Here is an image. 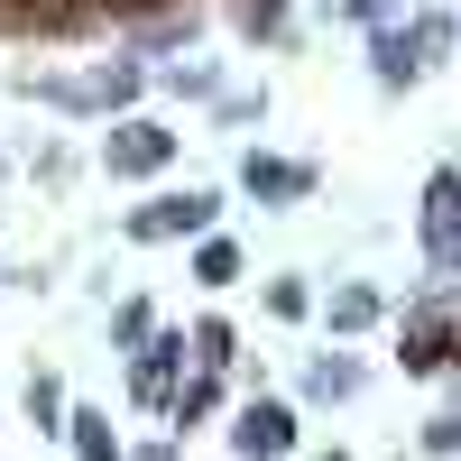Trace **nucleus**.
<instances>
[{
  "mask_svg": "<svg viewBox=\"0 0 461 461\" xmlns=\"http://www.w3.org/2000/svg\"><path fill=\"white\" fill-rule=\"evenodd\" d=\"M28 415H37V425H65V388H56V378H47V369H37V378H28Z\"/></svg>",
  "mask_w": 461,
  "mask_h": 461,
  "instance_id": "15",
  "label": "nucleus"
},
{
  "mask_svg": "<svg viewBox=\"0 0 461 461\" xmlns=\"http://www.w3.org/2000/svg\"><path fill=\"white\" fill-rule=\"evenodd\" d=\"M0 19H74V0H0Z\"/></svg>",
  "mask_w": 461,
  "mask_h": 461,
  "instance_id": "16",
  "label": "nucleus"
},
{
  "mask_svg": "<svg viewBox=\"0 0 461 461\" xmlns=\"http://www.w3.org/2000/svg\"><path fill=\"white\" fill-rule=\"evenodd\" d=\"M176 360H185V341H148V351H139V369H130L139 406H167L176 397Z\"/></svg>",
  "mask_w": 461,
  "mask_h": 461,
  "instance_id": "6",
  "label": "nucleus"
},
{
  "mask_svg": "<svg viewBox=\"0 0 461 461\" xmlns=\"http://www.w3.org/2000/svg\"><path fill=\"white\" fill-rule=\"evenodd\" d=\"M461 240V167H434V185H425V249L443 258Z\"/></svg>",
  "mask_w": 461,
  "mask_h": 461,
  "instance_id": "5",
  "label": "nucleus"
},
{
  "mask_svg": "<svg viewBox=\"0 0 461 461\" xmlns=\"http://www.w3.org/2000/svg\"><path fill=\"white\" fill-rule=\"evenodd\" d=\"M425 56H415V19L406 28H378V84H415Z\"/></svg>",
  "mask_w": 461,
  "mask_h": 461,
  "instance_id": "8",
  "label": "nucleus"
},
{
  "mask_svg": "<svg viewBox=\"0 0 461 461\" xmlns=\"http://www.w3.org/2000/svg\"><path fill=\"white\" fill-rule=\"evenodd\" d=\"M304 304H314V295H304L295 277H277V286H267V314H304Z\"/></svg>",
  "mask_w": 461,
  "mask_h": 461,
  "instance_id": "17",
  "label": "nucleus"
},
{
  "mask_svg": "<svg viewBox=\"0 0 461 461\" xmlns=\"http://www.w3.org/2000/svg\"><path fill=\"white\" fill-rule=\"evenodd\" d=\"M230 19H240L249 37H277L286 28V0H230Z\"/></svg>",
  "mask_w": 461,
  "mask_h": 461,
  "instance_id": "14",
  "label": "nucleus"
},
{
  "mask_svg": "<svg viewBox=\"0 0 461 461\" xmlns=\"http://www.w3.org/2000/svg\"><path fill=\"white\" fill-rule=\"evenodd\" d=\"M443 267H452V277H461V240H452V249H443Z\"/></svg>",
  "mask_w": 461,
  "mask_h": 461,
  "instance_id": "21",
  "label": "nucleus"
},
{
  "mask_svg": "<svg viewBox=\"0 0 461 461\" xmlns=\"http://www.w3.org/2000/svg\"><path fill=\"white\" fill-rule=\"evenodd\" d=\"M314 461H351V452H314Z\"/></svg>",
  "mask_w": 461,
  "mask_h": 461,
  "instance_id": "23",
  "label": "nucleus"
},
{
  "mask_svg": "<svg viewBox=\"0 0 461 461\" xmlns=\"http://www.w3.org/2000/svg\"><path fill=\"white\" fill-rule=\"evenodd\" d=\"M304 388H314V397H351V388H360V360H314V369H304Z\"/></svg>",
  "mask_w": 461,
  "mask_h": 461,
  "instance_id": "11",
  "label": "nucleus"
},
{
  "mask_svg": "<svg viewBox=\"0 0 461 461\" xmlns=\"http://www.w3.org/2000/svg\"><path fill=\"white\" fill-rule=\"evenodd\" d=\"M230 452H240V461H286V452H295V406L249 397V406H240V425H230Z\"/></svg>",
  "mask_w": 461,
  "mask_h": 461,
  "instance_id": "1",
  "label": "nucleus"
},
{
  "mask_svg": "<svg viewBox=\"0 0 461 461\" xmlns=\"http://www.w3.org/2000/svg\"><path fill=\"white\" fill-rule=\"evenodd\" d=\"M139 461H176V452H139Z\"/></svg>",
  "mask_w": 461,
  "mask_h": 461,
  "instance_id": "22",
  "label": "nucleus"
},
{
  "mask_svg": "<svg viewBox=\"0 0 461 461\" xmlns=\"http://www.w3.org/2000/svg\"><path fill=\"white\" fill-rule=\"evenodd\" d=\"M221 194H167V203H148L130 212V240H194V230H212Z\"/></svg>",
  "mask_w": 461,
  "mask_h": 461,
  "instance_id": "3",
  "label": "nucleus"
},
{
  "mask_svg": "<svg viewBox=\"0 0 461 461\" xmlns=\"http://www.w3.org/2000/svg\"><path fill=\"white\" fill-rule=\"evenodd\" d=\"M74 10H130V0H74Z\"/></svg>",
  "mask_w": 461,
  "mask_h": 461,
  "instance_id": "20",
  "label": "nucleus"
},
{
  "mask_svg": "<svg viewBox=\"0 0 461 461\" xmlns=\"http://www.w3.org/2000/svg\"><path fill=\"white\" fill-rule=\"evenodd\" d=\"M443 360H452V323H443V304H425L406 323V369H443Z\"/></svg>",
  "mask_w": 461,
  "mask_h": 461,
  "instance_id": "7",
  "label": "nucleus"
},
{
  "mask_svg": "<svg viewBox=\"0 0 461 461\" xmlns=\"http://www.w3.org/2000/svg\"><path fill=\"white\" fill-rule=\"evenodd\" d=\"M425 452H461V415H443V425L425 434Z\"/></svg>",
  "mask_w": 461,
  "mask_h": 461,
  "instance_id": "19",
  "label": "nucleus"
},
{
  "mask_svg": "<svg viewBox=\"0 0 461 461\" xmlns=\"http://www.w3.org/2000/svg\"><path fill=\"white\" fill-rule=\"evenodd\" d=\"M65 434H74V461H121V434H111V415H65Z\"/></svg>",
  "mask_w": 461,
  "mask_h": 461,
  "instance_id": "9",
  "label": "nucleus"
},
{
  "mask_svg": "<svg viewBox=\"0 0 461 461\" xmlns=\"http://www.w3.org/2000/svg\"><path fill=\"white\" fill-rule=\"evenodd\" d=\"M369 323H378V295L369 286H341L332 295V332H369Z\"/></svg>",
  "mask_w": 461,
  "mask_h": 461,
  "instance_id": "10",
  "label": "nucleus"
},
{
  "mask_svg": "<svg viewBox=\"0 0 461 461\" xmlns=\"http://www.w3.org/2000/svg\"><path fill=\"white\" fill-rule=\"evenodd\" d=\"M194 277H203V286H230V277H240V249H230V240H203V249H194Z\"/></svg>",
  "mask_w": 461,
  "mask_h": 461,
  "instance_id": "12",
  "label": "nucleus"
},
{
  "mask_svg": "<svg viewBox=\"0 0 461 461\" xmlns=\"http://www.w3.org/2000/svg\"><path fill=\"white\" fill-rule=\"evenodd\" d=\"M167 158H176V130H158V121H121L102 139V167L111 176H158Z\"/></svg>",
  "mask_w": 461,
  "mask_h": 461,
  "instance_id": "2",
  "label": "nucleus"
},
{
  "mask_svg": "<svg viewBox=\"0 0 461 461\" xmlns=\"http://www.w3.org/2000/svg\"><path fill=\"white\" fill-rule=\"evenodd\" d=\"M240 185H249L258 203H304V194H314V167H304V158H258V148H249Z\"/></svg>",
  "mask_w": 461,
  "mask_h": 461,
  "instance_id": "4",
  "label": "nucleus"
},
{
  "mask_svg": "<svg viewBox=\"0 0 461 461\" xmlns=\"http://www.w3.org/2000/svg\"><path fill=\"white\" fill-rule=\"evenodd\" d=\"M194 360H203V369H230V323H221V314L194 323Z\"/></svg>",
  "mask_w": 461,
  "mask_h": 461,
  "instance_id": "13",
  "label": "nucleus"
},
{
  "mask_svg": "<svg viewBox=\"0 0 461 461\" xmlns=\"http://www.w3.org/2000/svg\"><path fill=\"white\" fill-rule=\"evenodd\" d=\"M388 10L397 0H341V19H369V28H388Z\"/></svg>",
  "mask_w": 461,
  "mask_h": 461,
  "instance_id": "18",
  "label": "nucleus"
}]
</instances>
